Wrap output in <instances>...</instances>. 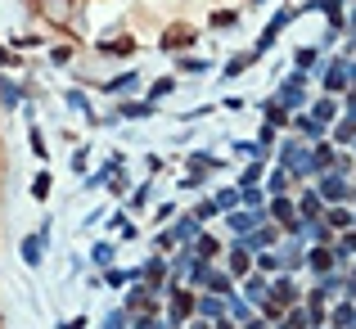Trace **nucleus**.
<instances>
[]
</instances>
